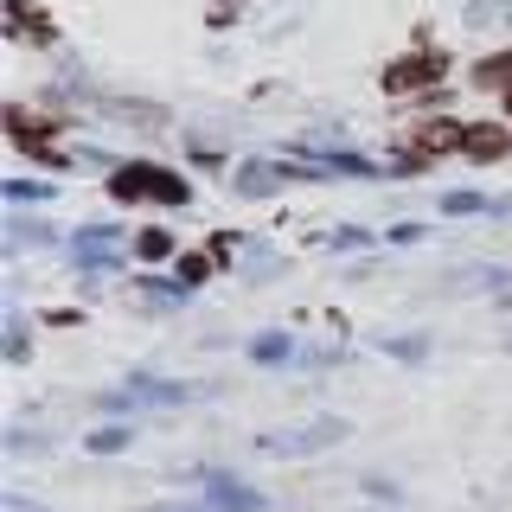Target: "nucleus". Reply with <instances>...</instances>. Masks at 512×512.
<instances>
[{"label": "nucleus", "instance_id": "2", "mask_svg": "<svg viewBox=\"0 0 512 512\" xmlns=\"http://www.w3.org/2000/svg\"><path fill=\"white\" fill-rule=\"evenodd\" d=\"M423 77H436V58H404L391 71V90H404V84H423Z\"/></svg>", "mask_w": 512, "mask_h": 512}, {"label": "nucleus", "instance_id": "3", "mask_svg": "<svg viewBox=\"0 0 512 512\" xmlns=\"http://www.w3.org/2000/svg\"><path fill=\"white\" fill-rule=\"evenodd\" d=\"M468 154H480V160L506 154V135H500V128H468Z\"/></svg>", "mask_w": 512, "mask_h": 512}, {"label": "nucleus", "instance_id": "1", "mask_svg": "<svg viewBox=\"0 0 512 512\" xmlns=\"http://www.w3.org/2000/svg\"><path fill=\"white\" fill-rule=\"evenodd\" d=\"M116 192L135 199V192H154V199H186V186L173 173H116Z\"/></svg>", "mask_w": 512, "mask_h": 512}, {"label": "nucleus", "instance_id": "4", "mask_svg": "<svg viewBox=\"0 0 512 512\" xmlns=\"http://www.w3.org/2000/svg\"><path fill=\"white\" fill-rule=\"evenodd\" d=\"M506 116H512V96H506Z\"/></svg>", "mask_w": 512, "mask_h": 512}]
</instances>
